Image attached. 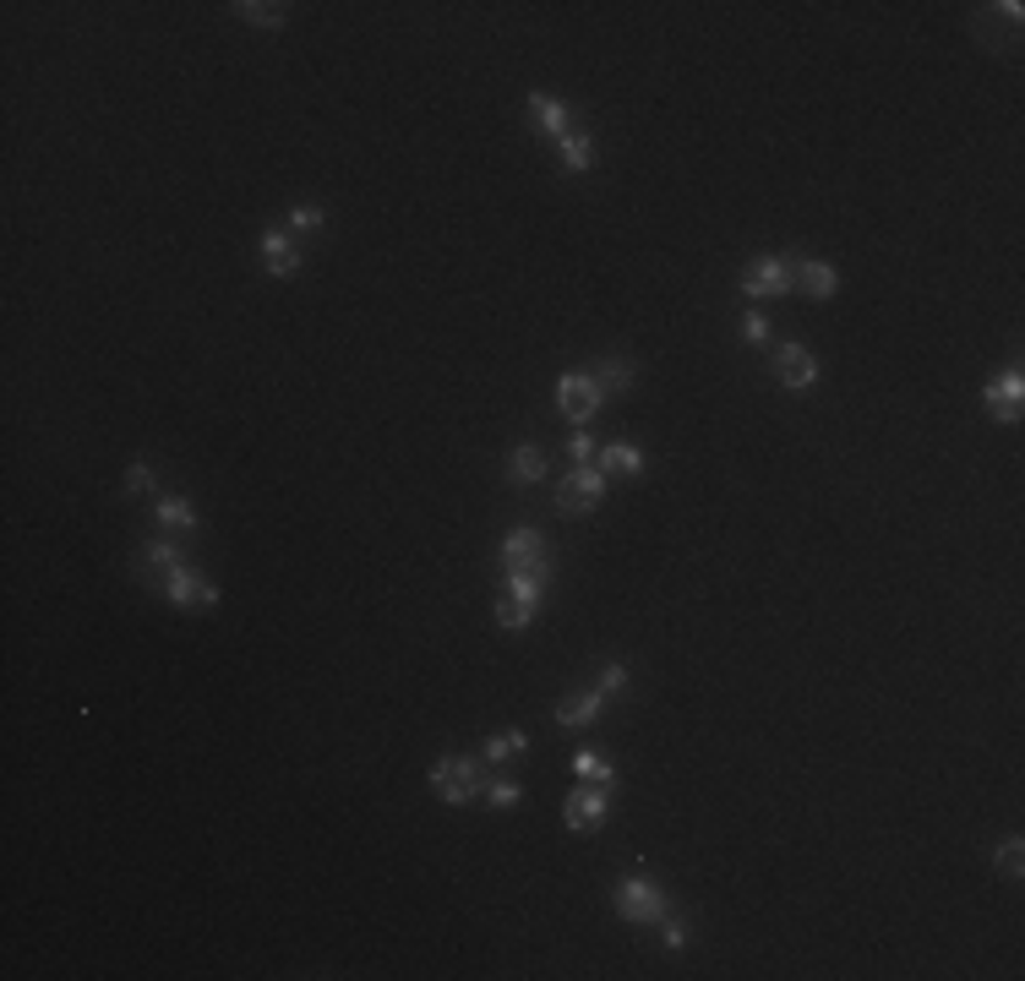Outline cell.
Instances as JSON below:
<instances>
[{
	"instance_id": "obj_22",
	"label": "cell",
	"mask_w": 1025,
	"mask_h": 981,
	"mask_svg": "<svg viewBox=\"0 0 1025 981\" xmlns=\"http://www.w3.org/2000/svg\"><path fill=\"white\" fill-rule=\"evenodd\" d=\"M230 11H235L241 22H252V28H284V22H290V17H284L290 6H273V0H235Z\"/></svg>"
},
{
	"instance_id": "obj_3",
	"label": "cell",
	"mask_w": 1025,
	"mask_h": 981,
	"mask_svg": "<svg viewBox=\"0 0 1025 981\" xmlns=\"http://www.w3.org/2000/svg\"><path fill=\"white\" fill-rule=\"evenodd\" d=\"M502 572H529V578L551 583L557 557H551L546 534H540V529H529V523H512L508 534H502Z\"/></svg>"
},
{
	"instance_id": "obj_10",
	"label": "cell",
	"mask_w": 1025,
	"mask_h": 981,
	"mask_svg": "<svg viewBox=\"0 0 1025 981\" xmlns=\"http://www.w3.org/2000/svg\"><path fill=\"white\" fill-rule=\"evenodd\" d=\"M301 267H306V252L295 246V235H290L284 224L262 229V273H267V278H295Z\"/></svg>"
},
{
	"instance_id": "obj_12",
	"label": "cell",
	"mask_w": 1025,
	"mask_h": 981,
	"mask_svg": "<svg viewBox=\"0 0 1025 981\" xmlns=\"http://www.w3.org/2000/svg\"><path fill=\"white\" fill-rule=\"evenodd\" d=\"M606 693L601 687H584V693H567V698H557V709H551V720L563 725V730H584V725H595L601 715H606Z\"/></svg>"
},
{
	"instance_id": "obj_20",
	"label": "cell",
	"mask_w": 1025,
	"mask_h": 981,
	"mask_svg": "<svg viewBox=\"0 0 1025 981\" xmlns=\"http://www.w3.org/2000/svg\"><path fill=\"white\" fill-rule=\"evenodd\" d=\"M480 758H486L491 769H502V764H524V758H529V736H524V730H497V736H486Z\"/></svg>"
},
{
	"instance_id": "obj_11",
	"label": "cell",
	"mask_w": 1025,
	"mask_h": 981,
	"mask_svg": "<svg viewBox=\"0 0 1025 981\" xmlns=\"http://www.w3.org/2000/svg\"><path fill=\"white\" fill-rule=\"evenodd\" d=\"M606 818H612V791H601V785H578V791L563 802V824L573 828V834L601 828Z\"/></svg>"
},
{
	"instance_id": "obj_24",
	"label": "cell",
	"mask_w": 1025,
	"mask_h": 981,
	"mask_svg": "<svg viewBox=\"0 0 1025 981\" xmlns=\"http://www.w3.org/2000/svg\"><path fill=\"white\" fill-rule=\"evenodd\" d=\"M535 611H540V606L502 595V600H497V627H502V632H524V627H535Z\"/></svg>"
},
{
	"instance_id": "obj_9",
	"label": "cell",
	"mask_w": 1025,
	"mask_h": 981,
	"mask_svg": "<svg viewBox=\"0 0 1025 981\" xmlns=\"http://www.w3.org/2000/svg\"><path fill=\"white\" fill-rule=\"evenodd\" d=\"M982 410H987V420H998V425H1015L1025 410V376L1021 365H1009L1004 376H993L987 388H982Z\"/></svg>"
},
{
	"instance_id": "obj_4",
	"label": "cell",
	"mask_w": 1025,
	"mask_h": 981,
	"mask_svg": "<svg viewBox=\"0 0 1025 981\" xmlns=\"http://www.w3.org/2000/svg\"><path fill=\"white\" fill-rule=\"evenodd\" d=\"M431 791H437V802H448V807H469V802H480V791H486V775H480V764L475 758H437L431 764Z\"/></svg>"
},
{
	"instance_id": "obj_31",
	"label": "cell",
	"mask_w": 1025,
	"mask_h": 981,
	"mask_svg": "<svg viewBox=\"0 0 1025 981\" xmlns=\"http://www.w3.org/2000/svg\"><path fill=\"white\" fill-rule=\"evenodd\" d=\"M742 344H759V350L774 344V339H769V316L764 311H742Z\"/></svg>"
},
{
	"instance_id": "obj_7",
	"label": "cell",
	"mask_w": 1025,
	"mask_h": 981,
	"mask_svg": "<svg viewBox=\"0 0 1025 981\" xmlns=\"http://www.w3.org/2000/svg\"><path fill=\"white\" fill-rule=\"evenodd\" d=\"M742 295H753V301H780V295H791L797 290V262L791 257H753L742 267Z\"/></svg>"
},
{
	"instance_id": "obj_21",
	"label": "cell",
	"mask_w": 1025,
	"mask_h": 981,
	"mask_svg": "<svg viewBox=\"0 0 1025 981\" xmlns=\"http://www.w3.org/2000/svg\"><path fill=\"white\" fill-rule=\"evenodd\" d=\"M573 775L584 779V785L616 791V769H612V758H606L601 747H578V753H573Z\"/></svg>"
},
{
	"instance_id": "obj_16",
	"label": "cell",
	"mask_w": 1025,
	"mask_h": 981,
	"mask_svg": "<svg viewBox=\"0 0 1025 981\" xmlns=\"http://www.w3.org/2000/svg\"><path fill=\"white\" fill-rule=\"evenodd\" d=\"M791 262H797V290H802V295L829 301V295L840 290V273H834V262H823V257H791Z\"/></svg>"
},
{
	"instance_id": "obj_32",
	"label": "cell",
	"mask_w": 1025,
	"mask_h": 981,
	"mask_svg": "<svg viewBox=\"0 0 1025 981\" xmlns=\"http://www.w3.org/2000/svg\"><path fill=\"white\" fill-rule=\"evenodd\" d=\"M595 687H601L606 698H622V693H627V666H622V660H606L601 676H595Z\"/></svg>"
},
{
	"instance_id": "obj_2",
	"label": "cell",
	"mask_w": 1025,
	"mask_h": 981,
	"mask_svg": "<svg viewBox=\"0 0 1025 981\" xmlns=\"http://www.w3.org/2000/svg\"><path fill=\"white\" fill-rule=\"evenodd\" d=\"M612 905H616V916H622V922H633V928H655V922L671 911L666 889L650 879V873H627V879H616L612 883Z\"/></svg>"
},
{
	"instance_id": "obj_13",
	"label": "cell",
	"mask_w": 1025,
	"mask_h": 981,
	"mask_svg": "<svg viewBox=\"0 0 1025 981\" xmlns=\"http://www.w3.org/2000/svg\"><path fill=\"white\" fill-rule=\"evenodd\" d=\"M524 109H529V126L540 131V137H563V131H573V109H567V99H557V94H546V88H535L529 99H524Z\"/></svg>"
},
{
	"instance_id": "obj_23",
	"label": "cell",
	"mask_w": 1025,
	"mask_h": 981,
	"mask_svg": "<svg viewBox=\"0 0 1025 981\" xmlns=\"http://www.w3.org/2000/svg\"><path fill=\"white\" fill-rule=\"evenodd\" d=\"M993 873H1004L1009 883H1021V873H1025V845H1021V834H1009V840H998V845H993Z\"/></svg>"
},
{
	"instance_id": "obj_29",
	"label": "cell",
	"mask_w": 1025,
	"mask_h": 981,
	"mask_svg": "<svg viewBox=\"0 0 1025 981\" xmlns=\"http://www.w3.org/2000/svg\"><path fill=\"white\" fill-rule=\"evenodd\" d=\"M655 928H661V938H666V949H687V943H693V928H687V916H676V911H666V916H661Z\"/></svg>"
},
{
	"instance_id": "obj_26",
	"label": "cell",
	"mask_w": 1025,
	"mask_h": 981,
	"mask_svg": "<svg viewBox=\"0 0 1025 981\" xmlns=\"http://www.w3.org/2000/svg\"><path fill=\"white\" fill-rule=\"evenodd\" d=\"M502 595L540 606V600H546V583H540V578H529V572H502Z\"/></svg>"
},
{
	"instance_id": "obj_30",
	"label": "cell",
	"mask_w": 1025,
	"mask_h": 981,
	"mask_svg": "<svg viewBox=\"0 0 1025 981\" xmlns=\"http://www.w3.org/2000/svg\"><path fill=\"white\" fill-rule=\"evenodd\" d=\"M595 453H601V442H595L584 425H573V436H567V459H573V464H595Z\"/></svg>"
},
{
	"instance_id": "obj_15",
	"label": "cell",
	"mask_w": 1025,
	"mask_h": 981,
	"mask_svg": "<svg viewBox=\"0 0 1025 981\" xmlns=\"http://www.w3.org/2000/svg\"><path fill=\"white\" fill-rule=\"evenodd\" d=\"M601 388H606V399H622V393H633V382H638V365L627 361L622 350H606L601 361H595V371H589Z\"/></svg>"
},
{
	"instance_id": "obj_27",
	"label": "cell",
	"mask_w": 1025,
	"mask_h": 981,
	"mask_svg": "<svg viewBox=\"0 0 1025 981\" xmlns=\"http://www.w3.org/2000/svg\"><path fill=\"white\" fill-rule=\"evenodd\" d=\"M284 229H295V235H322V229H328V213H322V207H290V213H284Z\"/></svg>"
},
{
	"instance_id": "obj_28",
	"label": "cell",
	"mask_w": 1025,
	"mask_h": 981,
	"mask_svg": "<svg viewBox=\"0 0 1025 981\" xmlns=\"http://www.w3.org/2000/svg\"><path fill=\"white\" fill-rule=\"evenodd\" d=\"M148 491H158L154 464H131L126 469V480H120V497H148Z\"/></svg>"
},
{
	"instance_id": "obj_19",
	"label": "cell",
	"mask_w": 1025,
	"mask_h": 981,
	"mask_svg": "<svg viewBox=\"0 0 1025 981\" xmlns=\"http://www.w3.org/2000/svg\"><path fill=\"white\" fill-rule=\"evenodd\" d=\"M557 158H563L567 175H589V169H595V137H589L584 126L563 131V137H557Z\"/></svg>"
},
{
	"instance_id": "obj_1",
	"label": "cell",
	"mask_w": 1025,
	"mask_h": 981,
	"mask_svg": "<svg viewBox=\"0 0 1025 981\" xmlns=\"http://www.w3.org/2000/svg\"><path fill=\"white\" fill-rule=\"evenodd\" d=\"M148 595L169 600L175 611H213V606H218V583H213V578H207V572L197 568L192 557H180V562L164 572Z\"/></svg>"
},
{
	"instance_id": "obj_14",
	"label": "cell",
	"mask_w": 1025,
	"mask_h": 981,
	"mask_svg": "<svg viewBox=\"0 0 1025 981\" xmlns=\"http://www.w3.org/2000/svg\"><path fill=\"white\" fill-rule=\"evenodd\" d=\"M644 469H650V453L638 442H627V436H616V442L601 448V474L606 480H638Z\"/></svg>"
},
{
	"instance_id": "obj_25",
	"label": "cell",
	"mask_w": 1025,
	"mask_h": 981,
	"mask_svg": "<svg viewBox=\"0 0 1025 981\" xmlns=\"http://www.w3.org/2000/svg\"><path fill=\"white\" fill-rule=\"evenodd\" d=\"M480 802H486V807H497V813H512V807L524 802V785H518V779H486Z\"/></svg>"
},
{
	"instance_id": "obj_8",
	"label": "cell",
	"mask_w": 1025,
	"mask_h": 981,
	"mask_svg": "<svg viewBox=\"0 0 1025 981\" xmlns=\"http://www.w3.org/2000/svg\"><path fill=\"white\" fill-rule=\"evenodd\" d=\"M769 361H774V382H780V388H791V393H808V388H819L823 365H819V355H813L808 344H797V339H785V344H769Z\"/></svg>"
},
{
	"instance_id": "obj_18",
	"label": "cell",
	"mask_w": 1025,
	"mask_h": 981,
	"mask_svg": "<svg viewBox=\"0 0 1025 981\" xmlns=\"http://www.w3.org/2000/svg\"><path fill=\"white\" fill-rule=\"evenodd\" d=\"M154 523L164 529V534H197L203 513H197L186 497H158V502H154Z\"/></svg>"
},
{
	"instance_id": "obj_5",
	"label": "cell",
	"mask_w": 1025,
	"mask_h": 981,
	"mask_svg": "<svg viewBox=\"0 0 1025 981\" xmlns=\"http://www.w3.org/2000/svg\"><path fill=\"white\" fill-rule=\"evenodd\" d=\"M606 491H612V480L601 474V464H573L557 480V513H567V518L595 513L606 502Z\"/></svg>"
},
{
	"instance_id": "obj_17",
	"label": "cell",
	"mask_w": 1025,
	"mask_h": 981,
	"mask_svg": "<svg viewBox=\"0 0 1025 981\" xmlns=\"http://www.w3.org/2000/svg\"><path fill=\"white\" fill-rule=\"evenodd\" d=\"M546 448L540 442H512V453H508V480L512 485H540L546 480Z\"/></svg>"
},
{
	"instance_id": "obj_6",
	"label": "cell",
	"mask_w": 1025,
	"mask_h": 981,
	"mask_svg": "<svg viewBox=\"0 0 1025 981\" xmlns=\"http://www.w3.org/2000/svg\"><path fill=\"white\" fill-rule=\"evenodd\" d=\"M606 404H612V399H606V388H601L589 371H563V376H557V410H563L573 425H589Z\"/></svg>"
}]
</instances>
